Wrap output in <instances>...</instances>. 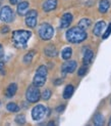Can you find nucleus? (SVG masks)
Here are the masks:
<instances>
[{
    "mask_svg": "<svg viewBox=\"0 0 111 126\" xmlns=\"http://www.w3.org/2000/svg\"><path fill=\"white\" fill-rule=\"evenodd\" d=\"M29 2L28 1H22L17 5V14L20 16H26V14L29 10Z\"/></svg>",
    "mask_w": 111,
    "mask_h": 126,
    "instance_id": "nucleus-11",
    "label": "nucleus"
},
{
    "mask_svg": "<svg viewBox=\"0 0 111 126\" xmlns=\"http://www.w3.org/2000/svg\"><path fill=\"white\" fill-rule=\"evenodd\" d=\"M6 109H7L9 112H12V113L20 111V108H18V106H17L16 104H14V103H9V104H7V106H6Z\"/></svg>",
    "mask_w": 111,
    "mask_h": 126,
    "instance_id": "nucleus-23",
    "label": "nucleus"
},
{
    "mask_svg": "<svg viewBox=\"0 0 111 126\" xmlns=\"http://www.w3.org/2000/svg\"><path fill=\"white\" fill-rule=\"evenodd\" d=\"M8 30H9L8 27H3V28L1 29V32H2V33H7V32H8Z\"/></svg>",
    "mask_w": 111,
    "mask_h": 126,
    "instance_id": "nucleus-30",
    "label": "nucleus"
},
{
    "mask_svg": "<svg viewBox=\"0 0 111 126\" xmlns=\"http://www.w3.org/2000/svg\"><path fill=\"white\" fill-rule=\"evenodd\" d=\"M38 33H39V36L41 37V39L50 40L54 35V29L48 23H43L40 25V27L38 29Z\"/></svg>",
    "mask_w": 111,
    "mask_h": 126,
    "instance_id": "nucleus-3",
    "label": "nucleus"
},
{
    "mask_svg": "<svg viewBox=\"0 0 111 126\" xmlns=\"http://www.w3.org/2000/svg\"><path fill=\"white\" fill-rule=\"evenodd\" d=\"M42 98L43 99H45V100H47V99H49L50 98V96H51V91L49 90V89H45L44 91H43V93H42Z\"/></svg>",
    "mask_w": 111,
    "mask_h": 126,
    "instance_id": "nucleus-26",
    "label": "nucleus"
},
{
    "mask_svg": "<svg viewBox=\"0 0 111 126\" xmlns=\"http://www.w3.org/2000/svg\"><path fill=\"white\" fill-rule=\"evenodd\" d=\"M91 25H92V21L91 20H89V18H83V20L79 21L78 27L82 28L83 30H87L91 26Z\"/></svg>",
    "mask_w": 111,
    "mask_h": 126,
    "instance_id": "nucleus-19",
    "label": "nucleus"
},
{
    "mask_svg": "<svg viewBox=\"0 0 111 126\" xmlns=\"http://www.w3.org/2000/svg\"><path fill=\"white\" fill-rule=\"evenodd\" d=\"M38 74H41V75H44V76H47L48 74V69L46 66H40L38 69H37V72Z\"/></svg>",
    "mask_w": 111,
    "mask_h": 126,
    "instance_id": "nucleus-24",
    "label": "nucleus"
},
{
    "mask_svg": "<svg viewBox=\"0 0 111 126\" xmlns=\"http://www.w3.org/2000/svg\"><path fill=\"white\" fill-rule=\"evenodd\" d=\"M57 6V0H47L43 4V9L46 12H49L51 10H54Z\"/></svg>",
    "mask_w": 111,
    "mask_h": 126,
    "instance_id": "nucleus-10",
    "label": "nucleus"
},
{
    "mask_svg": "<svg viewBox=\"0 0 111 126\" xmlns=\"http://www.w3.org/2000/svg\"><path fill=\"white\" fill-rule=\"evenodd\" d=\"M72 15L69 14V12H67V14H64L62 16V17H61V20H60V27L61 28H67V27H69V25L71 24L72 22Z\"/></svg>",
    "mask_w": 111,
    "mask_h": 126,
    "instance_id": "nucleus-8",
    "label": "nucleus"
},
{
    "mask_svg": "<svg viewBox=\"0 0 111 126\" xmlns=\"http://www.w3.org/2000/svg\"><path fill=\"white\" fill-rule=\"evenodd\" d=\"M64 110V106H61V107H59V108H57V111L58 112H61V111H63Z\"/></svg>",
    "mask_w": 111,
    "mask_h": 126,
    "instance_id": "nucleus-34",
    "label": "nucleus"
},
{
    "mask_svg": "<svg viewBox=\"0 0 111 126\" xmlns=\"http://www.w3.org/2000/svg\"><path fill=\"white\" fill-rule=\"evenodd\" d=\"M0 74L1 75L5 74V68H4V64L2 62H0Z\"/></svg>",
    "mask_w": 111,
    "mask_h": 126,
    "instance_id": "nucleus-29",
    "label": "nucleus"
},
{
    "mask_svg": "<svg viewBox=\"0 0 111 126\" xmlns=\"http://www.w3.org/2000/svg\"><path fill=\"white\" fill-rule=\"evenodd\" d=\"M93 58H94V52L92 51V50L88 49L87 51L85 52L84 59H83V63H84V65H85V66L90 65L91 63H92V60H93Z\"/></svg>",
    "mask_w": 111,
    "mask_h": 126,
    "instance_id": "nucleus-13",
    "label": "nucleus"
},
{
    "mask_svg": "<svg viewBox=\"0 0 111 126\" xmlns=\"http://www.w3.org/2000/svg\"><path fill=\"white\" fill-rule=\"evenodd\" d=\"M77 69V62L76 61H69L66 62L62 65L61 67V71H62L64 74L66 73H72L75 72V70Z\"/></svg>",
    "mask_w": 111,
    "mask_h": 126,
    "instance_id": "nucleus-7",
    "label": "nucleus"
},
{
    "mask_svg": "<svg viewBox=\"0 0 111 126\" xmlns=\"http://www.w3.org/2000/svg\"><path fill=\"white\" fill-rule=\"evenodd\" d=\"M94 124L97 126H100V125L104 124V118H103L101 113H97V114L94 116Z\"/></svg>",
    "mask_w": 111,
    "mask_h": 126,
    "instance_id": "nucleus-22",
    "label": "nucleus"
},
{
    "mask_svg": "<svg viewBox=\"0 0 111 126\" xmlns=\"http://www.w3.org/2000/svg\"><path fill=\"white\" fill-rule=\"evenodd\" d=\"M14 15L9 6H3L0 10V20L4 23H10L13 21Z\"/></svg>",
    "mask_w": 111,
    "mask_h": 126,
    "instance_id": "nucleus-5",
    "label": "nucleus"
},
{
    "mask_svg": "<svg viewBox=\"0 0 111 126\" xmlns=\"http://www.w3.org/2000/svg\"><path fill=\"white\" fill-rule=\"evenodd\" d=\"M110 126H111V117H110V120H109V123H108Z\"/></svg>",
    "mask_w": 111,
    "mask_h": 126,
    "instance_id": "nucleus-35",
    "label": "nucleus"
},
{
    "mask_svg": "<svg viewBox=\"0 0 111 126\" xmlns=\"http://www.w3.org/2000/svg\"><path fill=\"white\" fill-rule=\"evenodd\" d=\"M15 122L17 124H24L26 123V117H24V115H17L15 117Z\"/></svg>",
    "mask_w": 111,
    "mask_h": 126,
    "instance_id": "nucleus-25",
    "label": "nucleus"
},
{
    "mask_svg": "<svg viewBox=\"0 0 111 126\" xmlns=\"http://www.w3.org/2000/svg\"><path fill=\"white\" fill-rule=\"evenodd\" d=\"M55 85H58V84H61V83H62V80H61V79H57V81H55Z\"/></svg>",
    "mask_w": 111,
    "mask_h": 126,
    "instance_id": "nucleus-33",
    "label": "nucleus"
},
{
    "mask_svg": "<svg viewBox=\"0 0 111 126\" xmlns=\"http://www.w3.org/2000/svg\"><path fill=\"white\" fill-rule=\"evenodd\" d=\"M32 36V33L30 31L26 30H16L12 33V42L14 46L17 48H24L27 46V43Z\"/></svg>",
    "mask_w": 111,
    "mask_h": 126,
    "instance_id": "nucleus-1",
    "label": "nucleus"
},
{
    "mask_svg": "<svg viewBox=\"0 0 111 126\" xmlns=\"http://www.w3.org/2000/svg\"><path fill=\"white\" fill-rule=\"evenodd\" d=\"M16 90H17V85L15 83H11L7 87V89H6V96L7 97H12L15 94Z\"/></svg>",
    "mask_w": 111,
    "mask_h": 126,
    "instance_id": "nucleus-14",
    "label": "nucleus"
},
{
    "mask_svg": "<svg viewBox=\"0 0 111 126\" xmlns=\"http://www.w3.org/2000/svg\"><path fill=\"white\" fill-rule=\"evenodd\" d=\"M61 55H62V59L67 61L70 59V56L72 55V49L70 47H66L62 50V52H61Z\"/></svg>",
    "mask_w": 111,
    "mask_h": 126,
    "instance_id": "nucleus-20",
    "label": "nucleus"
},
{
    "mask_svg": "<svg viewBox=\"0 0 111 126\" xmlns=\"http://www.w3.org/2000/svg\"><path fill=\"white\" fill-rule=\"evenodd\" d=\"M46 78H47V76H44V75L36 73L34 80H33V85H35L37 87H42L46 82Z\"/></svg>",
    "mask_w": 111,
    "mask_h": 126,
    "instance_id": "nucleus-9",
    "label": "nucleus"
},
{
    "mask_svg": "<svg viewBox=\"0 0 111 126\" xmlns=\"http://www.w3.org/2000/svg\"><path fill=\"white\" fill-rule=\"evenodd\" d=\"M110 6V3L108 0H101L99 3V11L102 12V14H105V12L108 10Z\"/></svg>",
    "mask_w": 111,
    "mask_h": 126,
    "instance_id": "nucleus-18",
    "label": "nucleus"
},
{
    "mask_svg": "<svg viewBox=\"0 0 111 126\" xmlns=\"http://www.w3.org/2000/svg\"><path fill=\"white\" fill-rule=\"evenodd\" d=\"M9 2L11 4H17L18 2H20V0H9Z\"/></svg>",
    "mask_w": 111,
    "mask_h": 126,
    "instance_id": "nucleus-32",
    "label": "nucleus"
},
{
    "mask_svg": "<svg viewBox=\"0 0 111 126\" xmlns=\"http://www.w3.org/2000/svg\"><path fill=\"white\" fill-rule=\"evenodd\" d=\"M35 54H36L35 50H31V51H29L26 55L23 56V63L24 64H31V62H32Z\"/></svg>",
    "mask_w": 111,
    "mask_h": 126,
    "instance_id": "nucleus-21",
    "label": "nucleus"
},
{
    "mask_svg": "<svg viewBox=\"0 0 111 126\" xmlns=\"http://www.w3.org/2000/svg\"><path fill=\"white\" fill-rule=\"evenodd\" d=\"M73 91H75V87H73L71 84L67 85V86L65 87L64 91H63V98H65V99H68V98H69V97L72 95Z\"/></svg>",
    "mask_w": 111,
    "mask_h": 126,
    "instance_id": "nucleus-16",
    "label": "nucleus"
},
{
    "mask_svg": "<svg viewBox=\"0 0 111 126\" xmlns=\"http://www.w3.org/2000/svg\"><path fill=\"white\" fill-rule=\"evenodd\" d=\"M26 25L30 28H34L37 26V16H26Z\"/></svg>",
    "mask_w": 111,
    "mask_h": 126,
    "instance_id": "nucleus-17",
    "label": "nucleus"
},
{
    "mask_svg": "<svg viewBox=\"0 0 111 126\" xmlns=\"http://www.w3.org/2000/svg\"><path fill=\"white\" fill-rule=\"evenodd\" d=\"M110 3H111V0H110Z\"/></svg>",
    "mask_w": 111,
    "mask_h": 126,
    "instance_id": "nucleus-36",
    "label": "nucleus"
},
{
    "mask_svg": "<svg viewBox=\"0 0 111 126\" xmlns=\"http://www.w3.org/2000/svg\"><path fill=\"white\" fill-rule=\"evenodd\" d=\"M26 97L30 103H37L41 98V93L39 90V87L35 85L30 86L26 92Z\"/></svg>",
    "mask_w": 111,
    "mask_h": 126,
    "instance_id": "nucleus-4",
    "label": "nucleus"
},
{
    "mask_svg": "<svg viewBox=\"0 0 111 126\" xmlns=\"http://www.w3.org/2000/svg\"><path fill=\"white\" fill-rule=\"evenodd\" d=\"M67 41L71 43H81L87 39V33L79 27H73L69 29L65 34Z\"/></svg>",
    "mask_w": 111,
    "mask_h": 126,
    "instance_id": "nucleus-2",
    "label": "nucleus"
},
{
    "mask_svg": "<svg viewBox=\"0 0 111 126\" xmlns=\"http://www.w3.org/2000/svg\"><path fill=\"white\" fill-rule=\"evenodd\" d=\"M46 112L47 110L44 106L38 105L32 110V117L35 121H40L46 116Z\"/></svg>",
    "mask_w": 111,
    "mask_h": 126,
    "instance_id": "nucleus-6",
    "label": "nucleus"
},
{
    "mask_svg": "<svg viewBox=\"0 0 111 126\" xmlns=\"http://www.w3.org/2000/svg\"><path fill=\"white\" fill-rule=\"evenodd\" d=\"M45 54L47 56H50V58L56 56L57 55V49L55 48V46H53V45H49L45 48Z\"/></svg>",
    "mask_w": 111,
    "mask_h": 126,
    "instance_id": "nucleus-15",
    "label": "nucleus"
},
{
    "mask_svg": "<svg viewBox=\"0 0 111 126\" xmlns=\"http://www.w3.org/2000/svg\"><path fill=\"white\" fill-rule=\"evenodd\" d=\"M86 73H87V68L86 67H82L78 72V74L79 76H84V75H86Z\"/></svg>",
    "mask_w": 111,
    "mask_h": 126,
    "instance_id": "nucleus-28",
    "label": "nucleus"
},
{
    "mask_svg": "<svg viewBox=\"0 0 111 126\" xmlns=\"http://www.w3.org/2000/svg\"><path fill=\"white\" fill-rule=\"evenodd\" d=\"M2 55H3V48H2V45L0 44V59L2 58Z\"/></svg>",
    "mask_w": 111,
    "mask_h": 126,
    "instance_id": "nucleus-31",
    "label": "nucleus"
},
{
    "mask_svg": "<svg viewBox=\"0 0 111 126\" xmlns=\"http://www.w3.org/2000/svg\"><path fill=\"white\" fill-rule=\"evenodd\" d=\"M105 26H106V24H105V22H104V21L98 22V23L95 25V27H94L93 33H94L96 36H101V35H102V32L104 31V29H105Z\"/></svg>",
    "mask_w": 111,
    "mask_h": 126,
    "instance_id": "nucleus-12",
    "label": "nucleus"
},
{
    "mask_svg": "<svg viewBox=\"0 0 111 126\" xmlns=\"http://www.w3.org/2000/svg\"><path fill=\"white\" fill-rule=\"evenodd\" d=\"M110 34H111V24L108 26V28H107V30H106V32L104 33V35H103V39H107L108 37L110 36Z\"/></svg>",
    "mask_w": 111,
    "mask_h": 126,
    "instance_id": "nucleus-27",
    "label": "nucleus"
}]
</instances>
